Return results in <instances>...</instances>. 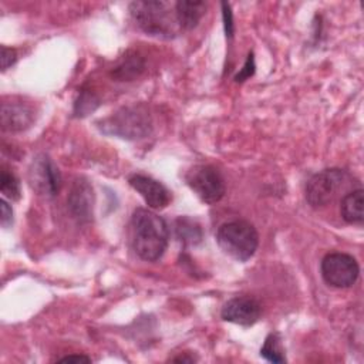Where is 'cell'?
<instances>
[{
    "instance_id": "cell-11",
    "label": "cell",
    "mask_w": 364,
    "mask_h": 364,
    "mask_svg": "<svg viewBox=\"0 0 364 364\" xmlns=\"http://www.w3.org/2000/svg\"><path fill=\"white\" fill-rule=\"evenodd\" d=\"M129 185L144 198L146 205L152 209H164L171 202V192L156 179L135 173L129 178Z\"/></svg>"
},
{
    "instance_id": "cell-10",
    "label": "cell",
    "mask_w": 364,
    "mask_h": 364,
    "mask_svg": "<svg viewBox=\"0 0 364 364\" xmlns=\"http://www.w3.org/2000/svg\"><path fill=\"white\" fill-rule=\"evenodd\" d=\"M262 314L260 303L247 296L233 297L230 299L220 311V316L225 321L240 324V326H252L255 324Z\"/></svg>"
},
{
    "instance_id": "cell-16",
    "label": "cell",
    "mask_w": 364,
    "mask_h": 364,
    "mask_svg": "<svg viewBox=\"0 0 364 364\" xmlns=\"http://www.w3.org/2000/svg\"><path fill=\"white\" fill-rule=\"evenodd\" d=\"M175 230L178 239L183 245H196L202 240L203 236L200 226L189 218H179L175 223Z\"/></svg>"
},
{
    "instance_id": "cell-6",
    "label": "cell",
    "mask_w": 364,
    "mask_h": 364,
    "mask_svg": "<svg viewBox=\"0 0 364 364\" xmlns=\"http://www.w3.org/2000/svg\"><path fill=\"white\" fill-rule=\"evenodd\" d=\"M323 280L337 289L351 287L360 274V267L357 260L347 253L331 252L327 253L320 264Z\"/></svg>"
},
{
    "instance_id": "cell-13",
    "label": "cell",
    "mask_w": 364,
    "mask_h": 364,
    "mask_svg": "<svg viewBox=\"0 0 364 364\" xmlns=\"http://www.w3.org/2000/svg\"><path fill=\"white\" fill-rule=\"evenodd\" d=\"M341 218L350 225H363L364 222V191L363 188L347 192L340 202Z\"/></svg>"
},
{
    "instance_id": "cell-18",
    "label": "cell",
    "mask_w": 364,
    "mask_h": 364,
    "mask_svg": "<svg viewBox=\"0 0 364 364\" xmlns=\"http://www.w3.org/2000/svg\"><path fill=\"white\" fill-rule=\"evenodd\" d=\"M260 355L270 363H284L286 361L279 334L272 333L266 337L263 347L260 348Z\"/></svg>"
},
{
    "instance_id": "cell-1",
    "label": "cell",
    "mask_w": 364,
    "mask_h": 364,
    "mask_svg": "<svg viewBox=\"0 0 364 364\" xmlns=\"http://www.w3.org/2000/svg\"><path fill=\"white\" fill-rule=\"evenodd\" d=\"M132 247L135 253L146 262H155L162 257L169 240V229L164 218L158 213L138 208L132 213Z\"/></svg>"
},
{
    "instance_id": "cell-23",
    "label": "cell",
    "mask_w": 364,
    "mask_h": 364,
    "mask_svg": "<svg viewBox=\"0 0 364 364\" xmlns=\"http://www.w3.org/2000/svg\"><path fill=\"white\" fill-rule=\"evenodd\" d=\"M0 222L3 228H9L13 223V209L4 199L0 200Z\"/></svg>"
},
{
    "instance_id": "cell-20",
    "label": "cell",
    "mask_w": 364,
    "mask_h": 364,
    "mask_svg": "<svg viewBox=\"0 0 364 364\" xmlns=\"http://www.w3.org/2000/svg\"><path fill=\"white\" fill-rule=\"evenodd\" d=\"M222 14H223V24H225L226 37L232 38L233 31H235V26H233V14H232L229 3H222Z\"/></svg>"
},
{
    "instance_id": "cell-8",
    "label": "cell",
    "mask_w": 364,
    "mask_h": 364,
    "mask_svg": "<svg viewBox=\"0 0 364 364\" xmlns=\"http://www.w3.org/2000/svg\"><path fill=\"white\" fill-rule=\"evenodd\" d=\"M28 183L31 189L46 198L55 196L61 189V173L53 159L38 154L28 168Z\"/></svg>"
},
{
    "instance_id": "cell-14",
    "label": "cell",
    "mask_w": 364,
    "mask_h": 364,
    "mask_svg": "<svg viewBox=\"0 0 364 364\" xmlns=\"http://www.w3.org/2000/svg\"><path fill=\"white\" fill-rule=\"evenodd\" d=\"M175 10L181 30H192L203 17L206 3L199 0H181L175 3Z\"/></svg>"
},
{
    "instance_id": "cell-25",
    "label": "cell",
    "mask_w": 364,
    "mask_h": 364,
    "mask_svg": "<svg viewBox=\"0 0 364 364\" xmlns=\"http://www.w3.org/2000/svg\"><path fill=\"white\" fill-rule=\"evenodd\" d=\"M172 361H175V363H193L195 358L193 357H188V355H179V357L172 358Z\"/></svg>"
},
{
    "instance_id": "cell-4",
    "label": "cell",
    "mask_w": 364,
    "mask_h": 364,
    "mask_svg": "<svg viewBox=\"0 0 364 364\" xmlns=\"http://www.w3.org/2000/svg\"><path fill=\"white\" fill-rule=\"evenodd\" d=\"M101 129L119 138L138 139L151 134L152 119L148 109L142 105L122 107L101 122Z\"/></svg>"
},
{
    "instance_id": "cell-24",
    "label": "cell",
    "mask_w": 364,
    "mask_h": 364,
    "mask_svg": "<svg viewBox=\"0 0 364 364\" xmlns=\"http://www.w3.org/2000/svg\"><path fill=\"white\" fill-rule=\"evenodd\" d=\"M58 361L61 363H90L91 358L87 357V355H82V354H71V355H65L63 358H60Z\"/></svg>"
},
{
    "instance_id": "cell-21",
    "label": "cell",
    "mask_w": 364,
    "mask_h": 364,
    "mask_svg": "<svg viewBox=\"0 0 364 364\" xmlns=\"http://www.w3.org/2000/svg\"><path fill=\"white\" fill-rule=\"evenodd\" d=\"M253 74H255V58H253V53H250V54L247 55V60H246L243 68L236 74L235 80H236L237 82H242V81L247 80L249 77H252Z\"/></svg>"
},
{
    "instance_id": "cell-22",
    "label": "cell",
    "mask_w": 364,
    "mask_h": 364,
    "mask_svg": "<svg viewBox=\"0 0 364 364\" xmlns=\"http://www.w3.org/2000/svg\"><path fill=\"white\" fill-rule=\"evenodd\" d=\"M17 61V53L14 48H9L6 46L1 47V70H7Z\"/></svg>"
},
{
    "instance_id": "cell-15",
    "label": "cell",
    "mask_w": 364,
    "mask_h": 364,
    "mask_svg": "<svg viewBox=\"0 0 364 364\" xmlns=\"http://www.w3.org/2000/svg\"><path fill=\"white\" fill-rule=\"evenodd\" d=\"M144 67H145L144 60L136 54H131V55H127L112 70V77L118 78L119 81H131L144 71Z\"/></svg>"
},
{
    "instance_id": "cell-19",
    "label": "cell",
    "mask_w": 364,
    "mask_h": 364,
    "mask_svg": "<svg viewBox=\"0 0 364 364\" xmlns=\"http://www.w3.org/2000/svg\"><path fill=\"white\" fill-rule=\"evenodd\" d=\"M100 101L98 98L92 94V92H88V91H82L75 102V107H74V112L75 115L78 117H84L87 115L88 112H92L97 107H98Z\"/></svg>"
},
{
    "instance_id": "cell-5",
    "label": "cell",
    "mask_w": 364,
    "mask_h": 364,
    "mask_svg": "<svg viewBox=\"0 0 364 364\" xmlns=\"http://www.w3.org/2000/svg\"><path fill=\"white\" fill-rule=\"evenodd\" d=\"M348 181V173L338 168L324 169L313 175L306 185V199L309 205L314 209L324 208L338 193L340 189L346 186Z\"/></svg>"
},
{
    "instance_id": "cell-12",
    "label": "cell",
    "mask_w": 364,
    "mask_h": 364,
    "mask_svg": "<svg viewBox=\"0 0 364 364\" xmlns=\"http://www.w3.org/2000/svg\"><path fill=\"white\" fill-rule=\"evenodd\" d=\"M1 129L20 132L27 129L34 121V111L30 105L20 101L1 104Z\"/></svg>"
},
{
    "instance_id": "cell-3",
    "label": "cell",
    "mask_w": 364,
    "mask_h": 364,
    "mask_svg": "<svg viewBox=\"0 0 364 364\" xmlns=\"http://www.w3.org/2000/svg\"><path fill=\"white\" fill-rule=\"evenodd\" d=\"M219 247L239 262L250 259L259 246V235L255 226L246 220H232L220 225L216 232Z\"/></svg>"
},
{
    "instance_id": "cell-7",
    "label": "cell",
    "mask_w": 364,
    "mask_h": 364,
    "mask_svg": "<svg viewBox=\"0 0 364 364\" xmlns=\"http://www.w3.org/2000/svg\"><path fill=\"white\" fill-rule=\"evenodd\" d=\"M189 188L205 203L219 202L225 192L226 185L222 173L212 165H196L186 173Z\"/></svg>"
},
{
    "instance_id": "cell-9",
    "label": "cell",
    "mask_w": 364,
    "mask_h": 364,
    "mask_svg": "<svg viewBox=\"0 0 364 364\" xmlns=\"http://www.w3.org/2000/svg\"><path fill=\"white\" fill-rule=\"evenodd\" d=\"M94 202L95 196L91 183L85 178H77L67 198L68 209L73 218L81 223L90 222L92 219Z\"/></svg>"
},
{
    "instance_id": "cell-17",
    "label": "cell",
    "mask_w": 364,
    "mask_h": 364,
    "mask_svg": "<svg viewBox=\"0 0 364 364\" xmlns=\"http://www.w3.org/2000/svg\"><path fill=\"white\" fill-rule=\"evenodd\" d=\"M0 191L4 195V198L10 200H17L21 196L18 178L6 166L1 168V173H0Z\"/></svg>"
},
{
    "instance_id": "cell-2",
    "label": "cell",
    "mask_w": 364,
    "mask_h": 364,
    "mask_svg": "<svg viewBox=\"0 0 364 364\" xmlns=\"http://www.w3.org/2000/svg\"><path fill=\"white\" fill-rule=\"evenodd\" d=\"M129 11L136 26L149 36L172 38L182 31L176 17L175 3L164 0H138L129 4Z\"/></svg>"
}]
</instances>
